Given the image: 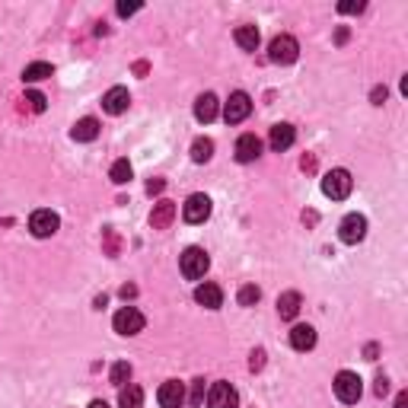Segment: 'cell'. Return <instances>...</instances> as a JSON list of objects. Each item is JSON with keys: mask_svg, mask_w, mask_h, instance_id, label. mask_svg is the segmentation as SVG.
<instances>
[{"mask_svg": "<svg viewBox=\"0 0 408 408\" xmlns=\"http://www.w3.org/2000/svg\"><path fill=\"white\" fill-rule=\"evenodd\" d=\"M233 38H236V45H240L242 52H256L258 48V29L256 26H240Z\"/></svg>", "mask_w": 408, "mask_h": 408, "instance_id": "23", "label": "cell"}, {"mask_svg": "<svg viewBox=\"0 0 408 408\" xmlns=\"http://www.w3.org/2000/svg\"><path fill=\"white\" fill-rule=\"evenodd\" d=\"M262 157V141H258L256 134H242L240 141H236V159L240 163H252V159Z\"/></svg>", "mask_w": 408, "mask_h": 408, "instance_id": "16", "label": "cell"}, {"mask_svg": "<svg viewBox=\"0 0 408 408\" xmlns=\"http://www.w3.org/2000/svg\"><path fill=\"white\" fill-rule=\"evenodd\" d=\"M112 325H115V332L118 335H137V332H144L147 319H144V313L137 310V306H121V310L115 313Z\"/></svg>", "mask_w": 408, "mask_h": 408, "instance_id": "5", "label": "cell"}, {"mask_svg": "<svg viewBox=\"0 0 408 408\" xmlns=\"http://www.w3.org/2000/svg\"><path fill=\"white\" fill-rule=\"evenodd\" d=\"M58 227H61V217L54 211H45V207L29 217V230H32L36 240H48V236H54L58 233Z\"/></svg>", "mask_w": 408, "mask_h": 408, "instance_id": "7", "label": "cell"}, {"mask_svg": "<svg viewBox=\"0 0 408 408\" xmlns=\"http://www.w3.org/2000/svg\"><path fill=\"white\" fill-rule=\"evenodd\" d=\"M211 198L207 195H189V201L182 204V217H185V223H204V220L211 217Z\"/></svg>", "mask_w": 408, "mask_h": 408, "instance_id": "6", "label": "cell"}, {"mask_svg": "<svg viewBox=\"0 0 408 408\" xmlns=\"http://www.w3.org/2000/svg\"><path fill=\"white\" fill-rule=\"evenodd\" d=\"M141 10V3H118V16H131Z\"/></svg>", "mask_w": 408, "mask_h": 408, "instance_id": "34", "label": "cell"}, {"mask_svg": "<svg viewBox=\"0 0 408 408\" xmlns=\"http://www.w3.org/2000/svg\"><path fill=\"white\" fill-rule=\"evenodd\" d=\"M395 408H408V393H399V395H395Z\"/></svg>", "mask_w": 408, "mask_h": 408, "instance_id": "36", "label": "cell"}, {"mask_svg": "<svg viewBox=\"0 0 408 408\" xmlns=\"http://www.w3.org/2000/svg\"><path fill=\"white\" fill-rule=\"evenodd\" d=\"M236 300H240V306H256V303L262 300V290H258L256 284H242L240 294H236Z\"/></svg>", "mask_w": 408, "mask_h": 408, "instance_id": "28", "label": "cell"}, {"mask_svg": "<svg viewBox=\"0 0 408 408\" xmlns=\"http://www.w3.org/2000/svg\"><path fill=\"white\" fill-rule=\"evenodd\" d=\"M297 58H300V45H297L294 36L272 38V45H268V61L272 64H294Z\"/></svg>", "mask_w": 408, "mask_h": 408, "instance_id": "4", "label": "cell"}, {"mask_svg": "<svg viewBox=\"0 0 408 408\" xmlns=\"http://www.w3.org/2000/svg\"><path fill=\"white\" fill-rule=\"evenodd\" d=\"M240 405V395H236V389L230 383H214L211 389H207V408H236Z\"/></svg>", "mask_w": 408, "mask_h": 408, "instance_id": "10", "label": "cell"}, {"mask_svg": "<svg viewBox=\"0 0 408 408\" xmlns=\"http://www.w3.org/2000/svg\"><path fill=\"white\" fill-rule=\"evenodd\" d=\"M338 236H341V242H348V246H357V242L367 236V217H361V214H348V217L341 220Z\"/></svg>", "mask_w": 408, "mask_h": 408, "instance_id": "9", "label": "cell"}, {"mask_svg": "<svg viewBox=\"0 0 408 408\" xmlns=\"http://www.w3.org/2000/svg\"><path fill=\"white\" fill-rule=\"evenodd\" d=\"M163 189H166V182H163V179H150V182H147V195H159Z\"/></svg>", "mask_w": 408, "mask_h": 408, "instance_id": "32", "label": "cell"}, {"mask_svg": "<svg viewBox=\"0 0 408 408\" xmlns=\"http://www.w3.org/2000/svg\"><path fill=\"white\" fill-rule=\"evenodd\" d=\"M204 399H207V389H204V379H195V383H191V395H189V402L191 405H204Z\"/></svg>", "mask_w": 408, "mask_h": 408, "instance_id": "29", "label": "cell"}, {"mask_svg": "<svg viewBox=\"0 0 408 408\" xmlns=\"http://www.w3.org/2000/svg\"><path fill=\"white\" fill-rule=\"evenodd\" d=\"M54 70H52V64L48 61H32V64H26V70H23V80L26 84H38V80H48Z\"/></svg>", "mask_w": 408, "mask_h": 408, "instance_id": "22", "label": "cell"}, {"mask_svg": "<svg viewBox=\"0 0 408 408\" xmlns=\"http://www.w3.org/2000/svg\"><path fill=\"white\" fill-rule=\"evenodd\" d=\"M131 106V96L125 86H112V90L102 96V109H106L109 115H121V112H128Z\"/></svg>", "mask_w": 408, "mask_h": 408, "instance_id": "14", "label": "cell"}, {"mask_svg": "<svg viewBox=\"0 0 408 408\" xmlns=\"http://www.w3.org/2000/svg\"><path fill=\"white\" fill-rule=\"evenodd\" d=\"M300 294L297 290H288V294L278 297V316L281 319H297V313H300Z\"/></svg>", "mask_w": 408, "mask_h": 408, "instance_id": "20", "label": "cell"}, {"mask_svg": "<svg viewBox=\"0 0 408 408\" xmlns=\"http://www.w3.org/2000/svg\"><path fill=\"white\" fill-rule=\"evenodd\" d=\"M373 393H377L379 399H383V395L389 393V379H386V377H377V386H373Z\"/></svg>", "mask_w": 408, "mask_h": 408, "instance_id": "33", "label": "cell"}, {"mask_svg": "<svg viewBox=\"0 0 408 408\" xmlns=\"http://www.w3.org/2000/svg\"><path fill=\"white\" fill-rule=\"evenodd\" d=\"M335 42H338V45H341V42H348V29H338V36H335Z\"/></svg>", "mask_w": 408, "mask_h": 408, "instance_id": "37", "label": "cell"}, {"mask_svg": "<svg viewBox=\"0 0 408 408\" xmlns=\"http://www.w3.org/2000/svg\"><path fill=\"white\" fill-rule=\"evenodd\" d=\"M332 389H335V395H338V402H345V405H354V402L363 395L361 377H357V373H351V370H341L338 377H335Z\"/></svg>", "mask_w": 408, "mask_h": 408, "instance_id": "3", "label": "cell"}, {"mask_svg": "<svg viewBox=\"0 0 408 408\" xmlns=\"http://www.w3.org/2000/svg\"><path fill=\"white\" fill-rule=\"evenodd\" d=\"M26 109H29V112H36V115H42L48 109V99H45V93H38V90H29L26 93Z\"/></svg>", "mask_w": 408, "mask_h": 408, "instance_id": "27", "label": "cell"}, {"mask_svg": "<svg viewBox=\"0 0 408 408\" xmlns=\"http://www.w3.org/2000/svg\"><path fill=\"white\" fill-rule=\"evenodd\" d=\"M70 137H74V141H80V144L96 141V137H99V121L96 118H80L74 128H70Z\"/></svg>", "mask_w": 408, "mask_h": 408, "instance_id": "19", "label": "cell"}, {"mask_svg": "<svg viewBox=\"0 0 408 408\" xmlns=\"http://www.w3.org/2000/svg\"><path fill=\"white\" fill-rule=\"evenodd\" d=\"M137 294V288H131V284H128V288H121V297H134Z\"/></svg>", "mask_w": 408, "mask_h": 408, "instance_id": "38", "label": "cell"}, {"mask_svg": "<svg viewBox=\"0 0 408 408\" xmlns=\"http://www.w3.org/2000/svg\"><path fill=\"white\" fill-rule=\"evenodd\" d=\"M109 379H112V386H128V379H131V363L128 361H118V363H112V373H109Z\"/></svg>", "mask_w": 408, "mask_h": 408, "instance_id": "26", "label": "cell"}, {"mask_svg": "<svg viewBox=\"0 0 408 408\" xmlns=\"http://www.w3.org/2000/svg\"><path fill=\"white\" fill-rule=\"evenodd\" d=\"M290 348L313 351L316 348V329H313V325H294V329H290Z\"/></svg>", "mask_w": 408, "mask_h": 408, "instance_id": "17", "label": "cell"}, {"mask_svg": "<svg viewBox=\"0 0 408 408\" xmlns=\"http://www.w3.org/2000/svg\"><path fill=\"white\" fill-rule=\"evenodd\" d=\"M252 112V99L249 93H233V96L227 99V106H223V118H227V125H240V121H246Z\"/></svg>", "mask_w": 408, "mask_h": 408, "instance_id": "8", "label": "cell"}, {"mask_svg": "<svg viewBox=\"0 0 408 408\" xmlns=\"http://www.w3.org/2000/svg\"><path fill=\"white\" fill-rule=\"evenodd\" d=\"M294 141H297V131H294V125H288V121L274 125L272 134H268V144H272L274 153H284L288 147H294Z\"/></svg>", "mask_w": 408, "mask_h": 408, "instance_id": "13", "label": "cell"}, {"mask_svg": "<svg viewBox=\"0 0 408 408\" xmlns=\"http://www.w3.org/2000/svg\"><path fill=\"white\" fill-rule=\"evenodd\" d=\"M157 402H159V408H179L185 402V386L179 379H166V383L159 386Z\"/></svg>", "mask_w": 408, "mask_h": 408, "instance_id": "11", "label": "cell"}, {"mask_svg": "<svg viewBox=\"0 0 408 408\" xmlns=\"http://www.w3.org/2000/svg\"><path fill=\"white\" fill-rule=\"evenodd\" d=\"M370 99H373V106H383L386 102V86H377V90L370 93Z\"/></svg>", "mask_w": 408, "mask_h": 408, "instance_id": "35", "label": "cell"}, {"mask_svg": "<svg viewBox=\"0 0 408 408\" xmlns=\"http://www.w3.org/2000/svg\"><path fill=\"white\" fill-rule=\"evenodd\" d=\"M361 10H363L361 0H345V3H338V13H345V16H348V13H361Z\"/></svg>", "mask_w": 408, "mask_h": 408, "instance_id": "30", "label": "cell"}, {"mask_svg": "<svg viewBox=\"0 0 408 408\" xmlns=\"http://www.w3.org/2000/svg\"><path fill=\"white\" fill-rule=\"evenodd\" d=\"M118 405H121V408H141V405H144V389H141V386H134V383L121 386Z\"/></svg>", "mask_w": 408, "mask_h": 408, "instance_id": "21", "label": "cell"}, {"mask_svg": "<svg viewBox=\"0 0 408 408\" xmlns=\"http://www.w3.org/2000/svg\"><path fill=\"white\" fill-rule=\"evenodd\" d=\"M90 408H109V402H102V399H96V402H90Z\"/></svg>", "mask_w": 408, "mask_h": 408, "instance_id": "39", "label": "cell"}, {"mask_svg": "<svg viewBox=\"0 0 408 408\" xmlns=\"http://www.w3.org/2000/svg\"><path fill=\"white\" fill-rule=\"evenodd\" d=\"M262 367H265V351L256 348V351L249 354V370H262Z\"/></svg>", "mask_w": 408, "mask_h": 408, "instance_id": "31", "label": "cell"}, {"mask_svg": "<svg viewBox=\"0 0 408 408\" xmlns=\"http://www.w3.org/2000/svg\"><path fill=\"white\" fill-rule=\"evenodd\" d=\"M131 175H134V169H131L128 159H115L112 169H109V179H112L115 185H128Z\"/></svg>", "mask_w": 408, "mask_h": 408, "instance_id": "24", "label": "cell"}, {"mask_svg": "<svg viewBox=\"0 0 408 408\" xmlns=\"http://www.w3.org/2000/svg\"><path fill=\"white\" fill-rule=\"evenodd\" d=\"M214 157V141L211 137H198L195 144H191V159L195 163H207Z\"/></svg>", "mask_w": 408, "mask_h": 408, "instance_id": "25", "label": "cell"}, {"mask_svg": "<svg viewBox=\"0 0 408 408\" xmlns=\"http://www.w3.org/2000/svg\"><path fill=\"white\" fill-rule=\"evenodd\" d=\"M217 112H220V102H217V96L214 93H201V96L195 99V118L198 121H214L217 118Z\"/></svg>", "mask_w": 408, "mask_h": 408, "instance_id": "18", "label": "cell"}, {"mask_svg": "<svg viewBox=\"0 0 408 408\" xmlns=\"http://www.w3.org/2000/svg\"><path fill=\"white\" fill-rule=\"evenodd\" d=\"M175 214H179V207H175L173 201H157L153 204V211H150V227L153 230H169L173 227V220H175Z\"/></svg>", "mask_w": 408, "mask_h": 408, "instance_id": "12", "label": "cell"}, {"mask_svg": "<svg viewBox=\"0 0 408 408\" xmlns=\"http://www.w3.org/2000/svg\"><path fill=\"white\" fill-rule=\"evenodd\" d=\"M195 300L201 303L204 310H220V306H223V290H220L217 284H207V281H204V284L195 288Z\"/></svg>", "mask_w": 408, "mask_h": 408, "instance_id": "15", "label": "cell"}, {"mask_svg": "<svg viewBox=\"0 0 408 408\" xmlns=\"http://www.w3.org/2000/svg\"><path fill=\"white\" fill-rule=\"evenodd\" d=\"M179 268H182V274L189 281H198V278H204V272L211 268V258H207V252L201 249V246H189V249L182 252V258H179Z\"/></svg>", "mask_w": 408, "mask_h": 408, "instance_id": "1", "label": "cell"}, {"mask_svg": "<svg viewBox=\"0 0 408 408\" xmlns=\"http://www.w3.org/2000/svg\"><path fill=\"white\" fill-rule=\"evenodd\" d=\"M354 189V179H351L348 169H332V173H325L322 179V191L325 198H332V201H345Z\"/></svg>", "mask_w": 408, "mask_h": 408, "instance_id": "2", "label": "cell"}]
</instances>
